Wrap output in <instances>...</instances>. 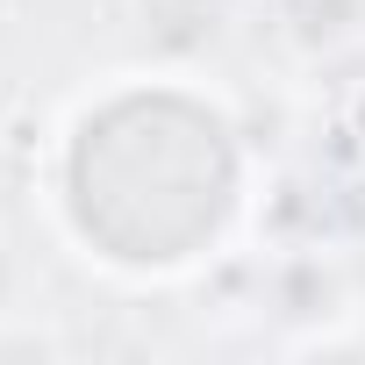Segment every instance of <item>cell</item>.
I'll list each match as a JSON object with an SVG mask.
<instances>
[{"label":"cell","mask_w":365,"mask_h":365,"mask_svg":"<svg viewBox=\"0 0 365 365\" xmlns=\"http://www.w3.org/2000/svg\"><path fill=\"white\" fill-rule=\"evenodd\" d=\"M0 351H15V358H51L58 336H43V329H0Z\"/></svg>","instance_id":"cell-1"},{"label":"cell","mask_w":365,"mask_h":365,"mask_svg":"<svg viewBox=\"0 0 365 365\" xmlns=\"http://www.w3.org/2000/svg\"><path fill=\"white\" fill-rule=\"evenodd\" d=\"M344 136H351V143L365 150V79H358V86L344 93Z\"/></svg>","instance_id":"cell-2"}]
</instances>
